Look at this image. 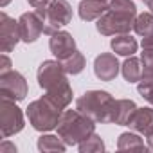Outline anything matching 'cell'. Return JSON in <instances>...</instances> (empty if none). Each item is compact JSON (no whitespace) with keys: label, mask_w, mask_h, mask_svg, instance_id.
<instances>
[{"label":"cell","mask_w":153,"mask_h":153,"mask_svg":"<svg viewBox=\"0 0 153 153\" xmlns=\"http://www.w3.org/2000/svg\"><path fill=\"white\" fill-rule=\"evenodd\" d=\"M18 25H20L22 42H25V43H33L43 34V22L36 11L24 13L18 18Z\"/></svg>","instance_id":"12"},{"label":"cell","mask_w":153,"mask_h":153,"mask_svg":"<svg viewBox=\"0 0 153 153\" xmlns=\"http://www.w3.org/2000/svg\"><path fill=\"white\" fill-rule=\"evenodd\" d=\"M128 126L148 139L149 149H153V108H137Z\"/></svg>","instance_id":"10"},{"label":"cell","mask_w":153,"mask_h":153,"mask_svg":"<svg viewBox=\"0 0 153 153\" xmlns=\"http://www.w3.org/2000/svg\"><path fill=\"white\" fill-rule=\"evenodd\" d=\"M137 92L153 106V79H140L137 85Z\"/></svg>","instance_id":"24"},{"label":"cell","mask_w":153,"mask_h":153,"mask_svg":"<svg viewBox=\"0 0 153 153\" xmlns=\"http://www.w3.org/2000/svg\"><path fill=\"white\" fill-rule=\"evenodd\" d=\"M133 31L139 36H148L153 33V13H140L133 22Z\"/></svg>","instance_id":"22"},{"label":"cell","mask_w":153,"mask_h":153,"mask_svg":"<svg viewBox=\"0 0 153 153\" xmlns=\"http://www.w3.org/2000/svg\"><path fill=\"white\" fill-rule=\"evenodd\" d=\"M142 49H153V33L142 36Z\"/></svg>","instance_id":"28"},{"label":"cell","mask_w":153,"mask_h":153,"mask_svg":"<svg viewBox=\"0 0 153 153\" xmlns=\"http://www.w3.org/2000/svg\"><path fill=\"white\" fill-rule=\"evenodd\" d=\"M7 151H11V153H15V151H16V146L6 140V142H2V144H0V153H7Z\"/></svg>","instance_id":"26"},{"label":"cell","mask_w":153,"mask_h":153,"mask_svg":"<svg viewBox=\"0 0 153 153\" xmlns=\"http://www.w3.org/2000/svg\"><path fill=\"white\" fill-rule=\"evenodd\" d=\"M137 18V6L133 0H112L108 4V11L97 18V31L103 36H119L128 34L133 29V22Z\"/></svg>","instance_id":"2"},{"label":"cell","mask_w":153,"mask_h":153,"mask_svg":"<svg viewBox=\"0 0 153 153\" xmlns=\"http://www.w3.org/2000/svg\"><path fill=\"white\" fill-rule=\"evenodd\" d=\"M78 148H79L81 153H97V151H105V142H103V139L94 131V133H90L85 140H81V142L78 144Z\"/></svg>","instance_id":"21"},{"label":"cell","mask_w":153,"mask_h":153,"mask_svg":"<svg viewBox=\"0 0 153 153\" xmlns=\"http://www.w3.org/2000/svg\"><path fill=\"white\" fill-rule=\"evenodd\" d=\"M49 49L56 56V59H59V61L78 51L76 49V40L67 31H56L49 40Z\"/></svg>","instance_id":"13"},{"label":"cell","mask_w":153,"mask_h":153,"mask_svg":"<svg viewBox=\"0 0 153 153\" xmlns=\"http://www.w3.org/2000/svg\"><path fill=\"white\" fill-rule=\"evenodd\" d=\"M135 110H137V105L131 99H115L112 106V114H110V123L119 124V126H128Z\"/></svg>","instance_id":"14"},{"label":"cell","mask_w":153,"mask_h":153,"mask_svg":"<svg viewBox=\"0 0 153 153\" xmlns=\"http://www.w3.org/2000/svg\"><path fill=\"white\" fill-rule=\"evenodd\" d=\"M24 130V114L13 99L0 97V135L4 139Z\"/></svg>","instance_id":"7"},{"label":"cell","mask_w":153,"mask_h":153,"mask_svg":"<svg viewBox=\"0 0 153 153\" xmlns=\"http://www.w3.org/2000/svg\"><path fill=\"white\" fill-rule=\"evenodd\" d=\"M61 65H63V68H65V72H67V74L76 76V74L83 72V68H85V65H87V59H85L83 52L76 51V52H74V54H70L68 58L61 59Z\"/></svg>","instance_id":"19"},{"label":"cell","mask_w":153,"mask_h":153,"mask_svg":"<svg viewBox=\"0 0 153 153\" xmlns=\"http://www.w3.org/2000/svg\"><path fill=\"white\" fill-rule=\"evenodd\" d=\"M119 59L115 54L112 52H101L96 61H94V74H96V78L101 79V81H112L117 78V74H119Z\"/></svg>","instance_id":"11"},{"label":"cell","mask_w":153,"mask_h":153,"mask_svg":"<svg viewBox=\"0 0 153 153\" xmlns=\"http://www.w3.org/2000/svg\"><path fill=\"white\" fill-rule=\"evenodd\" d=\"M27 96V81L25 78L16 72V70H9L0 74V97H7L13 101H22Z\"/></svg>","instance_id":"8"},{"label":"cell","mask_w":153,"mask_h":153,"mask_svg":"<svg viewBox=\"0 0 153 153\" xmlns=\"http://www.w3.org/2000/svg\"><path fill=\"white\" fill-rule=\"evenodd\" d=\"M20 40L22 34L18 20L7 16L6 13H0V52H11Z\"/></svg>","instance_id":"9"},{"label":"cell","mask_w":153,"mask_h":153,"mask_svg":"<svg viewBox=\"0 0 153 153\" xmlns=\"http://www.w3.org/2000/svg\"><path fill=\"white\" fill-rule=\"evenodd\" d=\"M27 2H29V6H31V7L40 9V7H45V6L51 2V0H27Z\"/></svg>","instance_id":"27"},{"label":"cell","mask_w":153,"mask_h":153,"mask_svg":"<svg viewBox=\"0 0 153 153\" xmlns=\"http://www.w3.org/2000/svg\"><path fill=\"white\" fill-rule=\"evenodd\" d=\"M142 79H153V49H142Z\"/></svg>","instance_id":"23"},{"label":"cell","mask_w":153,"mask_h":153,"mask_svg":"<svg viewBox=\"0 0 153 153\" xmlns=\"http://www.w3.org/2000/svg\"><path fill=\"white\" fill-rule=\"evenodd\" d=\"M38 85L45 90V97H49L54 105L65 110L72 101V87L67 79V72L59 59H45L36 72Z\"/></svg>","instance_id":"1"},{"label":"cell","mask_w":153,"mask_h":153,"mask_svg":"<svg viewBox=\"0 0 153 153\" xmlns=\"http://www.w3.org/2000/svg\"><path fill=\"white\" fill-rule=\"evenodd\" d=\"M9 70H11V59L6 52H2V56H0V74L9 72Z\"/></svg>","instance_id":"25"},{"label":"cell","mask_w":153,"mask_h":153,"mask_svg":"<svg viewBox=\"0 0 153 153\" xmlns=\"http://www.w3.org/2000/svg\"><path fill=\"white\" fill-rule=\"evenodd\" d=\"M110 47H112V51H114L115 54L126 56V58H128V56H133V54L137 52L139 43H137V40L131 38L130 34H119V36L112 38Z\"/></svg>","instance_id":"16"},{"label":"cell","mask_w":153,"mask_h":153,"mask_svg":"<svg viewBox=\"0 0 153 153\" xmlns=\"http://www.w3.org/2000/svg\"><path fill=\"white\" fill-rule=\"evenodd\" d=\"M36 13L43 22V34L49 36L72 22V7L67 0H51L45 7L36 9Z\"/></svg>","instance_id":"6"},{"label":"cell","mask_w":153,"mask_h":153,"mask_svg":"<svg viewBox=\"0 0 153 153\" xmlns=\"http://www.w3.org/2000/svg\"><path fill=\"white\" fill-rule=\"evenodd\" d=\"M96 124L90 117L83 115L79 110H65L58 123V135L67 146H78L90 133L96 131Z\"/></svg>","instance_id":"3"},{"label":"cell","mask_w":153,"mask_h":153,"mask_svg":"<svg viewBox=\"0 0 153 153\" xmlns=\"http://www.w3.org/2000/svg\"><path fill=\"white\" fill-rule=\"evenodd\" d=\"M121 72H123V78L128 83H139L142 79V63H140V59L133 58V56H128L126 61L121 67Z\"/></svg>","instance_id":"18"},{"label":"cell","mask_w":153,"mask_h":153,"mask_svg":"<svg viewBox=\"0 0 153 153\" xmlns=\"http://www.w3.org/2000/svg\"><path fill=\"white\" fill-rule=\"evenodd\" d=\"M9 2H11V0H0V7H6Z\"/></svg>","instance_id":"30"},{"label":"cell","mask_w":153,"mask_h":153,"mask_svg":"<svg viewBox=\"0 0 153 153\" xmlns=\"http://www.w3.org/2000/svg\"><path fill=\"white\" fill-rule=\"evenodd\" d=\"M61 114H63V110L45 96L29 103V106H27L29 123L36 131H51V130L58 128Z\"/></svg>","instance_id":"5"},{"label":"cell","mask_w":153,"mask_h":153,"mask_svg":"<svg viewBox=\"0 0 153 153\" xmlns=\"http://www.w3.org/2000/svg\"><path fill=\"white\" fill-rule=\"evenodd\" d=\"M142 2H144V4L148 6V9H149V11L153 13V0H142Z\"/></svg>","instance_id":"29"},{"label":"cell","mask_w":153,"mask_h":153,"mask_svg":"<svg viewBox=\"0 0 153 153\" xmlns=\"http://www.w3.org/2000/svg\"><path fill=\"white\" fill-rule=\"evenodd\" d=\"M117 149L119 151H148L149 146L144 144V140L131 131H124L117 139Z\"/></svg>","instance_id":"17"},{"label":"cell","mask_w":153,"mask_h":153,"mask_svg":"<svg viewBox=\"0 0 153 153\" xmlns=\"http://www.w3.org/2000/svg\"><path fill=\"white\" fill-rule=\"evenodd\" d=\"M114 97L105 90H88L76 99V110L90 117L94 123H110Z\"/></svg>","instance_id":"4"},{"label":"cell","mask_w":153,"mask_h":153,"mask_svg":"<svg viewBox=\"0 0 153 153\" xmlns=\"http://www.w3.org/2000/svg\"><path fill=\"white\" fill-rule=\"evenodd\" d=\"M78 11H79L81 20L92 22L108 11V4H106V0H81Z\"/></svg>","instance_id":"15"},{"label":"cell","mask_w":153,"mask_h":153,"mask_svg":"<svg viewBox=\"0 0 153 153\" xmlns=\"http://www.w3.org/2000/svg\"><path fill=\"white\" fill-rule=\"evenodd\" d=\"M38 149L40 151H59L63 153L67 149V144L61 140V137L58 135H42L38 139Z\"/></svg>","instance_id":"20"}]
</instances>
